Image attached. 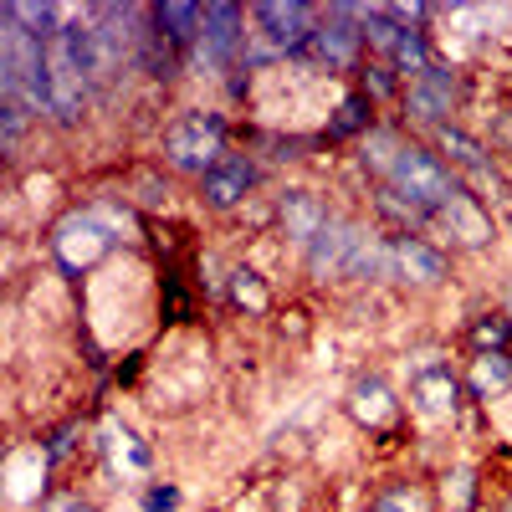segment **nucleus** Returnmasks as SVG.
Segmentation results:
<instances>
[{"instance_id":"1","label":"nucleus","mask_w":512,"mask_h":512,"mask_svg":"<svg viewBox=\"0 0 512 512\" xmlns=\"http://www.w3.org/2000/svg\"><path fill=\"white\" fill-rule=\"evenodd\" d=\"M123 221L139 226V216H134L128 200H88V205H72L67 216H57L52 231H47V251H52L57 272L77 282V277L98 272L103 262H118Z\"/></svg>"},{"instance_id":"2","label":"nucleus","mask_w":512,"mask_h":512,"mask_svg":"<svg viewBox=\"0 0 512 512\" xmlns=\"http://www.w3.org/2000/svg\"><path fill=\"white\" fill-rule=\"evenodd\" d=\"M0 103H21L31 118H52L47 41L31 36L6 6H0Z\"/></svg>"},{"instance_id":"3","label":"nucleus","mask_w":512,"mask_h":512,"mask_svg":"<svg viewBox=\"0 0 512 512\" xmlns=\"http://www.w3.org/2000/svg\"><path fill=\"white\" fill-rule=\"evenodd\" d=\"M379 185H390L395 195L420 205L425 216H436V210H446L456 195H466V180L425 139H400V149H395V159H390Z\"/></svg>"},{"instance_id":"4","label":"nucleus","mask_w":512,"mask_h":512,"mask_svg":"<svg viewBox=\"0 0 512 512\" xmlns=\"http://www.w3.org/2000/svg\"><path fill=\"white\" fill-rule=\"evenodd\" d=\"M226 149H231V123L226 113H210V108H185L180 118L164 123V139H159L164 164L185 180H205Z\"/></svg>"},{"instance_id":"5","label":"nucleus","mask_w":512,"mask_h":512,"mask_svg":"<svg viewBox=\"0 0 512 512\" xmlns=\"http://www.w3.org/2000/svg\"><path fill=\"white\" fill-rule=\"evenodd\" d=\"M364 31H359V0H323V16H318V31L303 47V62L323 77H338V72H359L364 67Z\"/></svg>"},{"instance_id":"6","label":"nucleus","mask_w":512,"mask_h":512,"mask_svg":"<svg viewBox=\"0 0 512 512\" xmlns=\"http://www.w3.org/2000/svg\"><path fill=\"white\" fill-rule=\"evenodd\" d=\"M246 6L236 0H205V26H200V41L190 47L185 67L200 72V77H226L241 67V47H246Z\"/></svg>"},{"instance_id":"7","label":"nucleus","mask_w":512,"mask_h":512,"mask_svg":"<svg viewBox=\"0 0 512 512\" xmlns=\"http://www.w3.org/2000/svg\"><path fill=\"white\" fill-rule=\"evenodd\" d=\"M461 98H466L461 72H456V67H446V62H431L420 77H410V82H405L400 113H405V123H420L425 134H436V128L456 123Z\"/></svg>"},{"instance_id":"8","label":"nucleus","mask_w":512,"mask_h":512,"mask_svg":"<svg viewBox=\"0 0 512 512\" xmlns=\"http://www.w3.org/2000/svg\"><path fill=\"white\" fill-rule=\"evenodd\" d=\"M466 405H472V395H466L461 369H451V364H441V359H420V364L410 369V410H415V415L456 425V420L466 415Z\"/></svg>"},{"instance_id":"9","label":"nucleus","mask_w":512,"mask_h":512,"mask_svg":"<svg viewBox=\"0 0 512 512\" xmlns=\"http://www.w3.org/2000/svg\"><path fill=\"white\" fill-rule=\"evenodd\" d=\"M344 410H349V420L359 425V431H369V436H379V441H395V436L405 431V400L390 390V379H384L379 369H364V374L349 384Z\"/></svg>"},{"instance_id":"10","label":"nucleus","mask_w":512,"mask_h":512,"mask_svg":"<svg viewBox=\"0 0 512 512\" xmlns=\"http://www.w3.org/2000/svg\"><path fill=\"white\" fill-rule=\"evenodd\" d=\"M256 185H262V159L251 149H226L221 164L200 180V200L216 216H236V210H246L256 200Z\"/></svg>"},{"instance_id":"11","label":"nucleus","mask_w":512,"mask_h":512,"mask_svg":"<svg viewBox=\"0 0 512 512\" xmlns=\"http://www.w3.org/2000/svg\"><path fill=\"white\" fill-rule=\"evenodd\" d=\"M318 16H323V6H313V0H256L251 6V31H262L272 47L292 62V57H303V47L313 41Z\"/></svg>"},{"instance_id":"12","label":"nucleus","mask_w":512,"mask_h":512,"mask_svg":"<svg viewBox=\"0 0 512 512\" xmlns=\"http://www.w3.org/2000/svg\"><path fill=\"white\" fill-rule=\"evenodd\" d=\"M272 210H277V221H272L277 236L292 241V246H303V251H308V246L328 231V221L338 216V210H333L318 190H308V185H287V190L272 200Z\"/></svg>"},{"instance_id":"13","label":"nucleus","mask_w":512,"mask_h":512,"mask_svg":"<svg viewBox=\"0 0 512 512\" xmlns=\"http://www.w3.org/2000/svg\"><path fill=\"white\" fill-rule=\"evenodd\" d=\"M431 231H436V236H451V246H461V251H487V246L497 241L492 210H487L472 190L456 195L446 210H436V216H431Z\"/></svg>"},{"instance_id":"14","label":"nucleus","mask_w":512,"mask_h":512,"mask_svg":"<svg viewBox=\"0 0 512 512\" xmlns=\"http://www.w3.org/2000/svg\"><path fill=\"white\" fill-rule=\"evenodd\" d=\"M390 236V231H384ZM390 251H395V282H405V287H441L446 277H451V256L436 246V241H425V236H410V231H400V236H390Z\"/></svg>"},{"instance_id":"15","label":"nucleus","mask_w":512,"mask_h":512,"mask_svg":"<svg viewBox=\"0 0 512 512\" xmlns=\"http://www.w3.org/2000/svg\"><path fill=\"white\" fill-rule=\"evenodd\" d=\"M359 236H364V221H354V216H333L328 221V231L303 251V262H308V272L318 277V282H328V277H344V267H349V256H354V246H359Z\"/></svg>"},{"instance_id":"16","label":"nucleus","mask_w":512,"mask_h":512,"mask_svg":"<svg viewBox=\"0 0 512 512\" xmlns=\"http://www.w3.org/2000/svg\"><path fill=\"white\" fill-rule=\"evenodd\" d=\"M374 108H379V103H374L364 88H349L344 98L333 103L328 123L318 128V144H359L364 134H374V128H379Z\"/></svg>"},{"instance_id":"17","label":"nucleus","mask_w":512,"mask_h":512,"mask_svg":"<svg viewBox=\"0 0 512 512\" xmlns=\"http://www.w3.org/2000/svg\"><path fill=\"white\" fill-rule=\"evenodd\" d=\"M466 379V395H472V405L492 410L497 400L512 395V354H472L461 369Z\"/></svg>"},{"instance_id":"18","label":"nucleus","mask_w":512,"mask_h":512,"mask_svg":"<svg viewBox=\"0 0 512 512\" xmlns=\"http://www.w3.org/2000/svg\"><path fill=\"white\" fill-rule=\"evenodd\" d=\"M149 21L180 57H190V47L200 41V26H205V6L200 0H159V6H149Z\"/></svg>"},{"instance_id":"19","label":"nucleus","mask_w":512,"mask_h":512,"mask_svg":"<svg viewBox=\"0 0 512 512\" xmlns=\"http://www.w3.org/2000/svg\"><path fill=\"white\" fill-rule=\"evenodd\" d=\"M431 149L456 169V175H477V169H487V164H497V154H492V144L487 139H477V134H466L461 123H446V128H436L431 134Z\"/></svg>"},{"instance_id":"20","label":"nucleus","mask_w":512,"mask_h":512,"mask_svg":"<svg viewBox=\"0 0 512 512\" xmlns=\"http://www.w3.org/2000/svg\"><path fill=\"white\" fill-rule=\"evenodd\" d=\"M226 303L246 318H262V313H272V287L251 262H236V267H226Z\"/></svg>"},{"instance_id":"21","label":"nucleus","mask_w":512,"mask_h":512,"mask_svg":"<svg viewBox=\"0 0 512 512\" xmlns=\"http://www.w3.org/2000/svg\"><path fill=\"white\" fill-rule=\"evenodd\" d=\"M98 451L113 461V472H149V466H154V451L134 436V425H123V420H103Z\"/></svg>"},{"instance_id":"22","label":"nucleus","mask_w":512,"mask_h":512,"mask_svg":"<svg viewBox=\"0 0 512 512\" xmlns=\"http://www.w3.org/2000/svg\"><path fill=\"white\" fill-rule=\"evenodd\" d=\"M436 502H441V512H482L487 492H482L477 466H446L436 482Z\"/></svg>"},{"instance_id":"23","label":"nucleus","mask_w":512,"mask_h":512,"mask_svg":"<svg viewBox=\"0 0 512 512\" xmlns=\"http://www.w3.org/2000/svg\"><path fill=\"white\" fill-rule=\"evenodd\" d=\"M369 512H441V502H436V487H425L415 477H395L369 497Z\"/></svg>"},{"instance_id":"24","label":"nucleus","mask_w":512,"mask_h":512,"mask_svg":"<svg viewBox=\"0 0 512 512\" xmlns=\"http://www.w3.org/2000/svg\"><path fill=\"white\" fill-rule=\"evenodd\" d=\"M466 349L472 354H512V313L507 308L477 313L466 323Z\"/></svg>"},{"instance_id":"25","label":"nucleus","mask_w":512,"mask_h":512,"mask_svg":"<svg viewBox=\"0 0 512 512\" xmlns=\"http://www.w3.org/2000/svg\"><path fill=\"white\" fill-rule=\"evenodd\" d=\"M359 88H364L374 103H400V98H405V77L395 72V62L364 57V67H359Z\"/></svg>"},{"instance_id":"26","label":"nucleus","mask_w":512,"mask_h":512,"mask_svg":"<svg viewBox=\"0 0 512 512\" xmlns=\"http://www.w3.org/2000/svg\"><path fill=\"white\" fill-rule=\"evenodd\" d=\"M77 441H88V425H82L77 415H72V420H62V425H52V431L41 436V451H47L52 472H62V466L77 456Z\"/></svg>"},{"instance_id":"27","label":"nucleus","mask_w":512,"mask_h":512,"mask_svg":"<svg viewBox=\"0 0 512 512\" xmlns=\"http://www.w3.org/2000/svg\"><path fill=\"white\" fill-rule=\"evenodd\" d=\"M31 113L21 103H0V159H16L21 154V134H26Z\"/></svg>"},{"instance_id":"28","label":"nucleus","mask_w":512,"mask_h":512,"mask_svg":"<svg viewBox=\"0 0 512 512\" xmlns=\"http://www.w3.org/2000/svg\"><path fill=\"white\" fill-rule=\"evenodd\" d=\"M139 507H144V512H180V507H185V492H180L175 482H149V487L139 492Z\"/></svg>"},{"instance_id":"29","label":"nucleus","mask_w":512,"mask_h":512,"mask_svg":"<svg viewBox=\"0 0 512 512\" xmlns=\"http://www.w3.org/2000/svg\"><path fill=\"white\" fill-rule=\"evenodd\" d=\"M36 512H103V507H98L88 492H82V487H57Z\"/></svg>"},{"instance_id":"30","label":"nucleus","mask_w":512,"mask_h":512,"mask_svg":"<svg viewBox=\"0 0 512 512\" xmlns=\"http://www.w3.org/2000/svg\"><path fill=\"white\" fill-rule=\"evenodd\" d=\"M139 369H144V354H128V359H118L113 379H118V384H134V379H139Z\"/></svg>"},{"instance_id":"31","label":"nucleus","mask_w":512,"mask_h":512,"mask_svg":"<svg viewBox=\"0 0 512 512\" xmlns=\"http://www.w3.org/2000/svg\"><path fill=\"white\" fill-rule=\"evenodd\" d=\"M482 512H497V507H482Z\"/></svg>"}]
</instances>
